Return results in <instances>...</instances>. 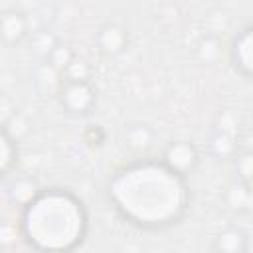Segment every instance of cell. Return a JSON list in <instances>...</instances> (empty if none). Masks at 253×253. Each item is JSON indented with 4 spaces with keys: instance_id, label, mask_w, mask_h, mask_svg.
Segmentation results:
<instances>
[{
    "instance_id": "1",
    "label": "cell",
    "mask_w": 253,
    "mask_h": 253,
    "mask_svg": "<svg viewBox=\"0 0 253 253\" xmlns=\"http://www.w3.org/2000/svg\"><path fill=\"white\" fill-rule=\"evenodd\" d=\"M105 198L125 223L142 231H164L188 215L192 190L188 178L160 158L138 156L109 176Z\"/></svg>"
},
{
    "instance_id": "2",
    "label": "cell",
    "mask_w": 253,
    "mask_h": 253,
    "mask_svg": "<svg viewBox=\"0 0 253 253\" xmlns=\"http://www.w3.org/2000/svg\"><path fill=\"white\" fill-rule=\"evenodd\" d=\"M89 233L83 200L69 188H42L22 208L20 235L36 253H73Z\"/></svg>"
},
{
    "instance_id": "3",
    "label": "cell",
    "mask_w": 253,
    "mask_h": 253,
    "mask_svg": "<svg viewBox=\"0 0 253 253\" xmlns=\"http://www.w3.org/2000/svg\"><path fill=\"white\" fill-rule=\"evenodd\" d=\"M57 101L63 113L71 117H87L97 107V89L91 81H61Z\"/></svg>"
},
{
    "instance_id": "4",
    "label": "cell",
    "mask_w": 253,
    "mask_h": 253,
    "mask_svg": "<svg viewBox=\"0 0 253 253\" xmlns=\"http://www.w3.org/2000/svg\"><path fill=\"white\" fill-rule=\"evenodd\" d=\"M200 148L192 142V140H172L168 142L162 152H160V160L174 172H178L180 176L188 178L200 164Z\"/></svg>"
},
{
    "instance_id": "5",
    "label": "cell",
    "mask_w": 253,
    "mask_h": 253,
    "mask_svg": "<svg viewBox=\"0 0 253 253\" xmlns=\"http://www.w3.org/2000/svg\"><path fill=\"white\" fill-rule=\"evenodd\" d=\"M229 63L237 75L251 79L253 73V26L241 28L229 42Z\"/></svg>"
},
{
    "instance_id": "6",
    "label": "cell",
    "mask_w": 253,
    "mask_h": 253,
    "mask_svg": "<svg viewBox=\"0 0 253 253\" xmlns=\"http://www.w3.org/2000/svg\"><path fill=\"white\" fill-rule=\"evenodd\" d=\"M130 42L128 30L119 22H105L95 32V47L105 57H117L126 51Z\"/></svg>"
},
{
    "instance_id": "7",
    "label": "cell",
    "mask_w": 253,
    "mask_h": 253,
    "mask_svg": "<svg viewBox=\"0 0 253 253\" xmlns=\"http://www.w3.org/2000/svg\"><path fill=\"white\" fill-rule=\"evenodd\" d=\"M30 36V20L26 12L10 8L0 12V43L6 47L20 45Z\"/></svg>"
},
{
    "instance_id": "8",
    "label": "cell",
    "mask_w": 253,
    "mask_h": 253,
    "mask_svg": "<svg viewBox=\"0 0 253 253\" xmlns=\"http://www.w3.org/2000/svg\"><path fill=\"white\" fill-rule=\"evenodd\" d=\"M213 249L217 253H249V235L237 227H227L215 235Z\"/></svg>"
},
{
    "instance_id": "9",
    "label": "cell",
    "mask_w": 253,
    "mask_h": 253,
    "mask_svg": "<svg viewBox=\"0 0 253 253\" xmlns=\"http://www.w3.org/2000/svg\"><path fill=\"white\" fill-rule=\"evenodd\" d=\"M18 156H20L18 140L10 134L6 126H0V178L8 176L14 170Z\"/></svg>"
},
{
    "instance_id": "10",
    "label": "cell",
    "mask_w": 253,
    "mask_h": 253,
    "mask_svg": "<svg viewBox=\"0 0 253 253\" xmlns=\"http://www.w3.org/2000/svg\"><path fill=\"white\" fill-rule=\"evenodd\" d=\"M208 150L213 158L221 160V158H231L239 148L235 142V136L225 130V128H213L210 140H208Z\"/></svg>"
},
{
    "instance_id": "11",
    "label": "cell",
    "mask_w": 253,
    "mask_h": 253,
    "mask_svg": "<svg viewBox=\"0 0 253 253\" xmlns=\"http://www.w3.org/2000/svg\"><path fill=\"white\" fill-rule=\"evenodd\" d=\"M40 190H42V188H40V184L36 182V178H32V176H20V178H16V180L12 182V186H10V190H8V196H10V200H12L16 206L24 208L28 202H32V200L38 196Z\"/></svg>"
},
{
    "instance_id": "12",
    "label": "cell",
    "mask_w": 253,
    "mask_h": 253,
    "mask_svg": "<svg viewBox=\"0 0 253 253\" xmlns=\"http://www.w3.org/2000/svg\"><path fill=\"white\" fill-rule=\"evenodd\" d=\"M154 140V130L146 125H130L125 130V144L134 152V154H142L152 146Z\"/></svg>"
},
{
    "instance_id": "13",
    "label": "cell",
    "mask_w": 253,
    "mask_h": 253,
    "mask_svg": "<svg viewBox=\"0 0 253 253\" xmlns=\"http://www.w3.org/2000/svg\"><path fill=\"white\" fill-rule=\"evenodd\" d=\"M225 200H227V206L237 213H249L251 211V188L249 186L233 182Z\"/></svg>"
},
{
    "instance_id": "14",
    "label": "cell",
    "mask_w": 253,
    "mask_h": 253,
    "mask_svg": "<svg viewBox=\"0 0 253 253\" xmlns=\"http://www.w3.org/2000/svg\"><path fill=\"white\" fill-rule=\"evenodd\" d=\"M233 172H235V182L249 186L251 188V174H253V156L249 150H237L231 156Z\"/></svg>"
},
{
    "instance_id": "15",
    "label": "cell",
    "mask_w": 253,
    "mask_h": 253,
    "mask_svg": "<svg viewBox=\"0 0 253 253\" xmlns=\"http://www.w3.org/2000/svg\"><path fill=\"white\" fill-rule=\"evenodd\" d=\"M61 81H63L61 73L57 69H53L49 63H43L40 67L38 75H36V85L42 93H55L57 95V91L61 87Z\"/></svg>"
},
{
    "instance_id": "16",
    "label": "cell",
    "mask_w": 253,
    "mask_h": 253,
    "mask_svg": "<svg viewBox=\"0 0 253 253\" xmlns=\"http://www.w3.org/2000/svg\"><path fill=\"white\" fill-rule=\"evenodd\" d=\"M65 81H91V67L83 59H73L61 73Z\"/></svg>"
},
{
    "instance_id": "17",
    "label": "cell",
    "mask_w": 253,
    "mask_h": 253,
    "mask_svg": "<svg viewBox=\"0 0 253 253\" xmlns=\"http://www.w3.org/2000/svg\"><path fill=\"white\" fill-rule=\"evenodd\" d=\"M73 59H75V53L71 51V47H67V45H61V43H59V45L51 51V55H49L45 61H47L53 69H57L59 73H63V69H65Z\"/></svg>"
},
{
    "instance_id": "18",
    "label": "cell",
    "mask_w": 253,
    "mask_h": 253,
    "mask_svg": "<svg viewBox=\"0 0 253 253\" xmlns=\"http://www.w3.org/2000/svg\"><path fill=\"white\" fill-rule=\"evenodd\" d=\"M57 45H59V42H57V38L51 32H40L38 36H34V51L40 53L45 59L51 55V51Z\"/></svg>"
},
{
    "instance_id": "19",
    "label": "cell",
    "mask_w": 253,
    "mask_h": 253,
    "mask_svg": "<svg viewBox=\"0 0 253 253\" xmlns=\"http://www.w3.org/2000/svg\"><path fill=\"white\" fill-rule=\"evenodd\" d=\"M83 138L89 146H101L105 142V130L99 126V125H87L85 132H83Z\"/></svg>"
},
{
    "instance_id": "20",
    "label": "cell",
    "mask_w": 253,
    "mask_h": 253,
    "mask_svg": "<svg viewBox=\"0 0 253 253\" xmlns=\"http://www.w3.org/2000/svg\"><path fill=\"white\" fill-rule=\"evenodd\" d=\"M0 253H2V251H0Z\"/></svg>"
}]
</instances>
